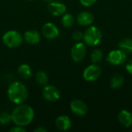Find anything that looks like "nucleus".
<instances>
[{
  "mask_svg": "<svg viewBox=\"0 0 132 132\" xmlns=\"http://www.w3.org/2000/svg\"><path fill=\"white\" fill-rule=\"evenodd\" d=\"M7 94L9 101L15 104L24 103L28 97V90L21 82H12L7 89Z\"/></svg>",
  "mask_w": 132,
  "mask_h": 132,
  "instance_id": "2",
  "label": "nucleus"
},
{
  "mask_svg": "<svg viewBox=\"0 0 132 132\" xmlns=\"http://www.w3.org/2000/svg\"><path fill=\"white\" fill-rule=\"evenodd\" d=\"M48 131L46 129V128H43V127H39V128H36L35 130H34V132H47Z\"/></svg>",
  "mask_w": 132,
  "mask_h": 132,
  "instance_id": "27",
  "label": "nucleus"
},
{
  "mask_svg": "<svg viewBox=\"0 0 132 132\" xmlns=\"http://www.w3.org/2000/svg\"><path fill=\"white\" fill-rule=\"evenodd\" d=\"M97 1V0H80V2L81 3L82 5L88 7V6H90V5H94Z\"/></svg>",
  "mask_w": 132,
  "mask_h": 132,
  "instance_id": "24",
  "label": "nucleus"
},
{
  "mask_svg": "<svg viewBox=\"0 0 132 132\" xmlns=\"http://www.w3.org/2000/svg\"><path fill=\"white\" fill-rule=\"evenodd\" d=\"M22 35L15 30H9L2 36L3 43L9 48H17L22 43Z\"/></svg>",
  "mask_w": 132,
  "mask_h": 132,
  "instance_id": "4",
  "label": "nucleus"
},
{
  "mask_svg": "<svg viewBox=\"0 0 132 132\" xmlns=\"http://www.w3.org/2000/svg\"><path fill=\"white\" fill-rule=\"evenodd\" d=\"M72 38L74 39V40H76V41H80L81 39H83V38H84V33L82 32H80V31H75V32H73V34H72Z\"/></svg>",
  "mask_w": 132,
  "mask_h": 132,
  "instance_id": "23",
  "label": "nucleus"
},
{
  "mask_svg": "<svg viewBox=\"0 0 132 132\" xmlns=\"http://www.w3.org/2000/svg\"><path fill=\"white\" fill-rule=\"evenodd\" d=\"M131 53H132V52H131Z\"/></svg>",
  "mask_w": 132,
  "mask_h": 132,
  "instance_id": "30",
  "label": "nucleus"
},
{
  "mask_svg": "<svg viewBox=\"0 0 132 132\" xmlns=\"http://www.w3.org/2000/svg\"><path fill=\"white\" fill-rule=\"evenodd\" d=\"M55 125L58 130L66 131H68L71 128L72 122H71L70 118L68 116L60 115L56 118L55 121Z\"/></svg>",
  "mask_w": 132,
  "mask_h": 132,
  "instance_id": "12",
  "label": "nucleus"
},
{
  "mask_svg": "<svg viewBox=\"0 0 132 132\" xmlns=\"http://www.w3.org/2000/svg\"><path fill=\"white\" fill-rule=\"evenodd\" d=\"M118 46L121 50L127 53H131L132 52V39L130 38H125L122 39L119 44Z\"/></svg>",
  "mask_w": 132,
  "mask_h": 132,
  "instance_id": "19",
  "label": "nucleus"
},
{
  "mask_svg": "<svg viewBox=\"0 0 132 132\" xmlns=\"http://www.w3.org/2000/svg\"><path fill=\"white\" fill-rule=\"evenodd\" d=\"M24 39L29 45H36L41 40V36L39 32L30 29L24 33Z\"/></svg>",
  "mask_w": 132,
  "mask_h": 132,
  "instance_id": "14",
  "label": "nucleus"
},
{
  "mask_svg": "<svg viewBox=\"0 0 132 132\" xmlns=\"http://www.w3.org/2000/svg\"><path fill=\"white\" fill-rule=\"evenodd\" d=\"M42 94L43 98L48 102H56L60 97V92L59 89L53 85H45Z\"/></svg>",
  "mask_w": 132,
  "mask_h": 132,
  "instance_id": "5",
  "label": "nucleus"
},
{
  "mask_svg": "<svg viewBox=\"0 0 132 132\" xmlns=\"http://www.w3.org/2000/svg\"><path fill=\"white\" fill-rule=\"evenodd\" d=\"M44 2H52L53 0H43Z\"/></svg>",
  "mask_w": 132,
  "mask_h": 132,
  "instance_id": "28",
  "label": "nucleus"
},
{
  "mask_svg": "<svg viewBox=\"0 0 132 132\" xmlns=\"http://www.w3.org/2000/svg\"><path fill=\"white\" fill-rule=\"evenodd\" d=\"M90 57H91V61L93 62V63H95V64L99 63L103 59V53L101 50L96 49L92 52Z\"/></svg>",
  "mask_w": 132,
  "mask_h": 132,
  "instance_id": "21",
  "label": "nucleus"
},
{
  "mask_svg": "<svg viewBox=\"0 0 132 132\" xmlns=\"http://www.w3.org/2000/svg\"><path fill=\"white\" fill-rule=\"evenodd\" d=\"M27 1H34V0H27Z\"/></svg>",
  "mask_w": 132,
  "mask_h": 132,
  "instance_id": "29",
  "label": "nucleus"
},
{
  "mask_svg": "<svg viewBox=\"0 0 132 132\" xmlns=\"http://www.w3.org/2000/svg\"><path fill=\"white\" fill-rule=\"evenodd\" d=\"M86 52H87V49L85 44L78 42L75 43L71 48V51H70L71 58L74 62L79 63L84 59L86 56Z\"/></svg>",
  "mask_w": 132,
  "mask_h": 132,
  "instance_id": "7",
  "label": "nucleus"
},
{
  "mask_svg": "<svg viewBox=\"0 0 132 132\" xmlns=\"http://www.w3.org/2000/svg\"><path fill=\"white\" fill-rule=\"evenodd\" d=\"M35 79H36V81L37 82V84H39V85H42V86L46 85L49 82V77H48L46 73H45L44 71H42V70L36 73Z\"/></svg>",
  "mask_w": 132,
  "mask_h": 132,
  "instance_id": "20",
  "label": "nucleus"
},
{
  "mask_svg": "<svg viewBox=\"0 0 132 132\" xmlns=\"http://www.w3.org/2000/svg\"><path fill=\"white\" fill-rule=\"evenodd\" d=\"M42 34L46 39L53 40L58 37L60 31L57 26L53 22H46L42 28Z\"/></svg>",
  "mask_w": 132,
  "mask_h": 132,
  "instance_id": "9",
  "label": "nucleus"
},
{
  "mask_svg": "<svg viewBox=\"0 0 132 132\" xmlns=\"http://www.w3.org/2000/svg\"><path fill=\"white\" fill-rule=\"evenodd\" d=\"M17 72H18L19 76L23 80H28L32 76V70L30 67L26 63L21 64L18 67Z\"/></svg>",
  "mask_w": 132,
  "mask_h": 132,
  "instance_id": "16",
  "label": "nucleus"
},
{
  "mask_svg": "<svg viewBox=\"0 0 132 132\" xmlns=\"http://www.w3.org/2000/svg\"><path fill=\"white\" fill-rule=\"evenodd\" d=\"M75 22V19L73 15L70 13H65L63 15L61 19V23L65 28H70L73 26Z\"/></svg>",
  "mask_w": 132,
  "mask_h": 132,
  "instance_id": "17",
  "label": "nucleus"
},
{
  "mask_svg": "<svg viewBox=\"0 0 132 132\" xmlns=\"http://www.w3.org/2000/svg\"><path fill=\"white\" fill-rule=\"evenodd\" d=\"M101 74V67L94 63L92 65L88 66L83 73V77L85 80L91 82L97 80Z\"/></svg>",
  "mask_w": 132,
  "mask_h": 132,
  "instance_id": "8",
  "label": "nucleus"
},
{
  "mask_svg": "<svg viewBox=\"0 0 132 132\" xmlns=\"http://www.w3.org/2000/svg\"><path fill=\"white\" fill-rule=\"evenodd\" d=\"M83 39L84 41V43L87 46H97L102 39V32L99 28L94 26H90L85 30Z\"/></svg>",
  "mask_w": 132,
  "mask_h": 132,
  "instance_id": "3",
  "label": "nucleus"
},
{
  "mask_svg": "<svg viewBox=\"0 0 132 132\" xmlns=\"http://www.w3.org/2000/svg\"><path fill=\"white\" fill-rule=\"evenodd\" d=\"M94 15L91 12L84 11L79 13L77 16V22L82 26H88L94 22Z\"/></svg>",
  "mask_w": 132,
  "mask_h": 132,
  "instance_id": "13",
  "label": "nucleus"
},
{
  "mask_svg": "<svg viewBox=\"0 0 132 132\" xmlns=\"http://www.w3.org/2000/svg\"><path fill=\"white\" fill-rule=\"evenodd\" d=\"M107 60L109 63L114 66H119L124 63L126 60V53L122 50H114L109 53Z\"/></svg>",
  "mask_w": 132,
  "mask_h": 132,
  "instance_id": "6",
  "label": "nucleus"
},
{
  "mask_svg": "<svg viewBox=\"0 0 132 132\" xmlns=\"http://www.w3.org/2000/svg\"><path fill=\"white\" fill-rule=\"evenodd\" d=\"M12 121V115L6 111L2 112L0 114V125H5Z\"/></svg>",
  "mask_w": 132,
  "mask_h": 132,
  "instance_id": "22",
  "label": "nucleus"
},
{
  "mask_svg": "<svg viewBox=\"0 0 132 132\" xmlns=\"http://www.w3.org/2000/svg\"><path fill=\"white\" fill-rule=\"evenodd\" d=\"M48 11L53 16H60L66 13L67 6L59 2H50L48 4Z\"/></svg>",
  "mask_w": 132,
  "mask_h": 132,
  "instance_id": "11",
  "label": "nucleus"
},
{
  "mask_svg": "<svg viewBox=\"0 0 132 132\" xmlns=\"http://www.w3.org/2000/svg\"><path fill=\"white\" fill-rule=\"evenodd\" d=\"M126 70H127V71H128L130 74H131L132 75V60H130V61L127 63V65H126Z\"/></svg>",
  "mask_w": 132,
  "mask_h": 132,
  "instance_id": "26",
  "label": "nucleus"
},
{
  "mask_svg": "<svg viewBox=\"0 0 132 132\" xmlns=\"http://www.w3.org/2000/svg\"><path fill=\"white\" fill-rule=\"evenodd\" d=\"M10 132H26V130L24 128V127H22V126H19V125H16L13 128H12L10 130Z\"/></svg>",
  "mask_w": 132,
  "mask_h": 132,
  "instance_id": "25",
  "label": "nucleus"
},
{
  "mask_svg": "<svg viewBox=\"0 0 132 132\" xmlns=\"http://www.w3.org/2000/svg\"><path fill=\"white\" fill-rule=\"evenodd\" d=\"M118 119L119 123L125 128H129L132 125V114L127 110L121 111L118 114Z\"/></svg>",
  "mask_w": 132,
  "mask_h": 132,
  "instance_id": "15",
  "label": "nucleus"
},
{
  "mask_svg": "<svg viewBox=\"0 0 132 132\" xmlns=\"http://www.w3.org/2000/svg\"><path fill=\"white\" fill-rule=\"evenodd\" d=\"M11 115L12 121L15 125L25 127L32 121L35 114L34 110L31 106L22 103L17 104V106L13 109Z\"/></svg>",
  "mask_w": 132,
  "mask_h": 132,
  "instance_id": "1",
  "label": "nucleus"
},
{
  "mask_svg": "<svg viewBox=\"0 0 132 132\" xmlns=\"http://www.w3.org/2000/svg\"><path fill=\"white\" fill-rule=\"evenodd\" d=\"M70 110L71 111L80 117L85 116L88 111L87 105L85 102L81 100H73L70 103Z\"/></svg>",
  "mask_w": 132,
  "mask_h": 132,
  "instance_id": "10",
  "label": "nucleus"
},
{
  "mask_svg": "<svg viewBox=\"0 0 132 132\" xmlns=\"http://www.w3.org/2000/svg\"><path fill=\"white\" fill-rule=\"evenodd\" d=\"M125 82L124 77L121 74H115L111 80V87L113 89H118L121 87Z\"/></svg>",
  "mask_w": 132,
  "mask_h": 132,
  "instance_id": "18",
  "label": "nucleus"
}]
</instances>
